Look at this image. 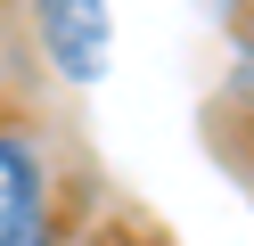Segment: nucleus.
I'll return each instance as SVG.
<instances>
[{
    "mask_svg": "<svg viewBox=\"0 0 254 246\" xmlns=\"http://www.w3.org/2000/svg\"><path fill=\"white\" fill-rule=\"evenodd\" d=\"M58 156L41 131L0 123V246H66V205H58Z\"/></svg>",
    "mask_w": 254,
    "mask_h": 246,
    "instance_id": "1",
    "label": "nucleus"
},
{
    "mask_svg": "<svg viewBox=\"0 0 254 246\" xmlns=\"http://www.w3.org/2000/svg\"><path fill=\"white\" fill-rule=\"evenodd\" d=\"M82 246H123V238H82Z\"/></svg>",
    "mask_w": 254,
    "mask_h": 246,
    "instance_id": "3",
    "label": "nucleus"
},
{
    "mask_svg": "<svg viewBox=\"0 0 254 246\" xmlns=\"http://www.w3.org/2000/svg\"><path fill=\"white\" fill-rule=\"evenodd\" d=\"M33 33H41V49H50V66L66 82L107 74V41H115L107 0H33Z\"/></svg>",
    "mask_w": 254,
    "mask_h": 246,
    "instance_id": "2",
    "label": "nucleus"
}]
</instances>
